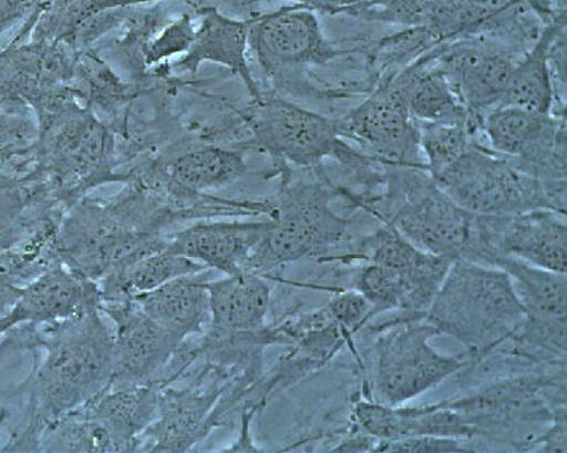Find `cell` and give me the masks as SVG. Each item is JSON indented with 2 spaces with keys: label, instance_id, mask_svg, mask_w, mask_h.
Segmentation results:
<instances>
[{
  "label": "cell",
  "instance_id": "obj_15",
  "mask_svg": "<svg viewBox=\"0 0 567 453\" xmlns=\"http://www.w3.org/2000/svg\"><path fill=\"white\" fill-rule=\"evenodd\" d=\"M341 136L378 164L425 167L417 121L385 83L339 119Z\"/></svg>",
  "mask_w": 567,
  "mask_h": 453
},
{
  "label": "cell",
  "instance_id": "obj_45",
  "mask_svg": "<svg viewBox=\"0 0 567 453\" xmlns=\"http://www.w3.org/2000/svg\"><path fill=\"white\" fill-rule=\"evenodd\" d=\"M11 420V410L2 398H0V436H2L3 431L9 430V424Z\"/></svg>",
  "mask_w": 567,
  "mask_h": 453
},
{
  "label": "cell",
  "instance_id": "obj_25",
  "mask_svg": "<svg viewBox=\"0 0 567 453\" xmlns=\"http://www.w3.org/2000/svg\"><path fill=\"white\" fill-rule=\"evenodd\" d=\"M64 213L32 173L0 168V254L28 240Z\"/></svg>",
  "mask_w": 567,
  "mask_h": 453
},
{
  "label": "cell",
  "instance_id": "obj_3",
  "mask_svg": "<svg viewBox=\"0 0 567 453\" xmlns=\"http://www.w3.org/2000/svg\"><path fill=\"white\" fill-rule=\"evenodd\" d=\"M380 193L349 198L380 223L393 225L416 247L450 260L474 261L478 214L443 192L423 167L386 165Z\"/></svg>",
  "mask_w": 567,
  "mask_h": 453
},
{
  "label": "cell",
  "instance_id": "obj_31",
  "mask_svg": "<svg viewBox=\"0 0 567 453\" xmlns=\"http://www.w3.org/2000/svg\"><path fill=\"white\" fill-rule=\"evenodd\" d=\"M456 0H361L346 14L401 28H430Z\"/></svg>",
  "mask_w": 567,
  "mask_h": 453
},
{
  "label": "cell",
  "instance_id": "obj_29",
  "mask_svg": "<svg viewBox=\"0 0 567 453\" xmlns=\"http://www.w3.org/2000/svg\"><path fill=\"white\" fill-rule=\"evenodd\" d=\"M200 262L174 254L166 247L115 269L97 281L102 302L124 301L157 289L185 275L206 271Z\"/></svg>",
  "mask_w": 567,
  "mask_h": 453
},
{
  "label": "cell",
  "instance_id": "obj_42",
  "mask_svg": "<svg viewBox=\"0 0 567 453\" xmlns=\"http://www.w3.org/2000/svg\"><path fill=\"white\" fill-rule=\"evenodd\" d=\"M258 408H244L240 413L241 426L240 434L237 442L230 449L223 450L224 452H260L261 450L255 445L251 439V422Z\"/></svg>",
  "mask_w": 567,
  "mask_h": 453
},
{
  "label": "cell",
  "instance_id": "obj_35",
  "mask_svg": "<svg viewBox=\"0 0 567 453\" xmlns=\"http://www.w3.org/2000/svg\"><path fill=\"white\" fill-rule=\"evenodd\" d=\"M37 125L27 109L0 102V163L10 164L28 156L39 140Z\"/></svg>",
  "mask_w": 567,
  "mask_h": 453
},
{
  "label": "cell",
  "instance_id": "obj_18",
  "mask_svg": "<svg viewBox=\"0 0 567 453\" xmlns=\"http://www.w3.org/2000/svg\"><path fill=\"white\" fill-rule=\"evenodd\" d=\"M381 225L369 235L353 238L339 260L374 262L390 269L404 284L406 313L424 315L441 289L453 260L426 253L394 228Z\"/></svg>",
  "mask_w": 567,
  "mask_h": 453
},
{
  "label": "cell",
  "instance_id": "obj_39",
  "mask_svg": "<svg viewBox=\"0 0 567 453\" xmlns=\"http://www.w3.org/2000/svg\"><path fill=\"white\" fill-rule=\"evenodd\" d=\"M35 349V328L22 323L11 328L0 338V370L16 369L28 353Z\"/></svg>",
  "mask_w": 567,
  "mask_h": 453
},
{
  "label": "cell",
  "instance_id": "obj_14",
  "mask_svg": "<svg viewBox=\"0 0 567 453\" xmlns=\"http://www.w3.org/2000/svg\"><path fill=\"white\" fill-rule=\"evenodd\" d=\"M504 257L566 274V214L548 209L514 216L478 214L480 265L497 267Z\"/></svg>",
  "mask_w": 567,
  "mask_h": 453
},
{
  "label": "cell",
  "instance_id": "obj_2",
  "mask_svg": "<svg viewBox=\"0 0 567 453\" xmlns=\"http://www.w3.org/2000/svg\"><path fill=\"white\" fill-rule=\"evenodd\" d=\"M190 218L158 189L132 179L107 202L81 199L63 214L58 230L61 262L101 281L115 269L166 247L167 229Z\"/></svg>",
  "mask_w": 567,
  "mask_h": 453
},
{
  "label": "cell",
  "instance_id": "obj_17",
  "mask_svg": "<svg viewBox=\"0 0 567 453\" xmlns=\"http://www.w3.org/2000/svg\"><path fill=\"white\" fill-rule=\"evenodd\" d=\"M113 323V377L109 389L161 381L182 342L144 313L133 299L101 302Z\"/></svg>",
  "mask_w": 567,
  "mask_h": 453
},
{
  "label": "cell",
  "instance_id": "obj_30",
  "mask_svg": "<svg viewBox=\"0 0 567 453\" xmlns=\"http://www.w3.org/2000/svg\"><path fill=\"white\" fill-rule=\"evenodd\" d=\"M39 452L109 453L117 449L105 428L78 409L47 426Z\"/></svg>",
  "mask_w": 567,
  "mask_h": 453
},
{
  "label": "cell",
  "instance_id": "obj_23",
  "mask_svg": "<svg viewBox=\"0 0 567 453\" xmlns=\"http://www.w3.org/2000/svg\"><path fill=\"white\" fill-rule=\"evenodd\" d=\"M199 22L185 56L175 63L181 73H195L204 63L225 66L239 76L254 100L261 94L248 65V21L234 20L216 8L198 10Z\"/></svg>",
  "mask_w": 567,
  "mask_h": 453
},
{
  "label": "cell",
  "instance_id": "obj_28",
  "mask_svg": "<svg viewBox=\"0 0 567 453\" xmlns=\"http://www.w3.org/2000/svg\"><path fill=\"white\" fill-rule=\"evenodd\" d=\"M210 320L207 327L223 332H254L267 326L271 289L261 275L240 271L206 281Z\"/></svg>",
  "mask_w": 567,
  "mask_h": 453
},
{
  "label": "cell",
  "instance_id": "obj_5",
  "mask_svg": "<svg viewBox=\"0 0 567 453\" xmlns=\"http://www.w3.org/2000/svg\"><path fill=\"white\" fill-rule=\"evenodd\" d=\"M29 171L64 210L91 189L126 182L117 171V144L110 128L72 100L49 112L29 155Z\"/></svg>",
  "mask_w": 567,
  "mask_h": 453
},
{
  "label": "cell",
  "instance_id": "obj_13",
  "mask_svg": "<svg viewBox=\"0 0 567 453\" xmlns=\"http://www.w3.org/2000/svg\"><path fill=\"white\" fill-rule=\"evenodd\" d=\"M248 45L270 76L327 65L346 54L327 39L316 11L301 4L249 20Z\"/></svg>",
  "mask_w": 567,
  "mask_h": 453
},
{
  "label": "cell",
  "instance_id": "obj_40",
  "mask_svg": "<svg viewBox=\"0 0 567 453\" xmlns=\"http://www.w3.org/2000/svg\"><path fill=\"white\" fill-rule=\"evenodd\" d=\"M566 406L558 408L554 413V420L547 430L535 440L536 452H567V422Z\"/></svg>",
  "mask_w": 567,
  "mask_h": 453
},
{
  "label": "cell",
  "instance_id": "obj_10",
  "mask_svg": "<svg viewBox=\"0 0 567 453\" xmlns=\"http://www.w3.org/2000/svg\"><path fill=\"white\" fill-rule=\"evenodd\" d=\"M483 138L566 207V116L497 106L484 116Z\"/></svg>",
  "mask_w": 567,
  "mask_h": 453
},
{
  "label": "cell",
  "instance_id": "obj_47",
  "mask_svg": "<svg viewBox=\"0 0 567 453\" xmlns=\"http://www.w3.org/2000/svg\"><path fill=\"white\" fill-rule=\"evenodd\" d=\"M546 2L559 6V8H565L566 6V0H546Z\"/></svg>",
  "mask_w": 567,
  "mask_h": 453
},
{
  "label": "cell",
  "instance_id": "obj_8",
  "mask_svg": "<svg viewBox=\"0 0 567 453\" xmlns=\"http://www.w3.org/2000/svg\"><path fill=\"white\" fill-rule=\"evenodd\" d=\"M255 144L279 165L280 173L292 167L322 169L333 158L364 175L374 161L341 136L339 120L328 119L312 110L278 96L261 95L243 113Z\"/></svg>",
  "mask_w": 567,
  "mask_h": 453
},
{
  "label": "cell",
  "instance_id": "obj_11",
  "mask_svg": "<svg viewBox=\"0 0 567 453\" xmlns=\"http://www.w3.org/2000/svg\"><path fill=\"white\" fill-rule=\"evenodd\" d=\"M497 268L509 275L526 311L519 332L509 341L512 353L536 366L566 363V274L527 265L514 257H504Z\"/></svg>",
  "mask_w": 567,
  "mask_h": 453
},
{
  "label": "cell",
  "instance_id": "obj_4",
  "mask_svg": "<svg viewBox=\"0 0 567 453\" xmlns=\"http://www.w3.org/2000/svg\"><path fill=\"white\" fill-rule=\"evenodd\" d=\"M524 311L509 275L502 268L454 260L425 320L439 336L465 347L477 366L504 347L523 326Z\"/></svg>",
  "mask_w": 567,
  "mask_h": 453
},
{
  "label": "cell",
  "instance_id": "obj_9",
  "mask_svg": "<svg viewBox=\"0 0 567 453\" xmlns=\"http://www.w3.org/2000/svg\"><path fill=\"white\" fill-rule=\"evenodd\" d=\"M434 181L456 204L483 216H514L539 209L566 214L547 188L508 157L477 141Z\"/></svg>",
  "mask_w": 567,
  "mask_h": 453
},
{
  "label": "cell",
  "instance_id": "obj_46",
  "mask_svg": "<svg viewBox=\"0 0 567 453\" xmlns=\"http://www.w3.org/2000/svg\"><path fill=\"white\" fill-rule=\"evenodd\" d=\"M10 330L8 320H6V317L0 318V338Z\"/></svg>",
  "mask_w": 567,
  "mask_h": 453
},
{
  "label": "cell",
  "instance_id": "obj_21",
  "mask_svg": "<svg viewBox=\"0 0 567 453\" xmlns=\"http://www.w3.org/2000/svg\"><path fill=\"white\" fill-rule=\"evenodd\" d=\"M432 51V49H431ZM431 51L404 70L380 79L405 103L413 120L426 124L465 125L483 137V120L471 113Z\"/></svg>",
  "mask_w": 567,
  "mask_h": 453
},
{
  "label": "cell",
  "instance_id": "obj_19",
  "mask_svg": "<svg viewBox=\"0 0 567 453\" xmlns=\"http://www.w3.org/2000/svg\"><path fill=\"white\" fill-rule=\"evenodd\" d=\"M351 422L378 443L437 436L466 440L475 445L474 428L462 414L451 409L446 401L405 408L383 405L370 398H358L353 401Z\"/></svg>",
  "mask_w": 567,
  "mask_h": 453
},
{
  "label": "cell",
  "instance_id": "obj_20",
  "mask_svg": "<svg viewBox=\"0 0 567 453\" xmlns=\"http://www.w3.org/2000/svg\"><path fill=\"white\" fill-rule=\"evenodd\" d=\"M101 302L96 281L60 262L22 287L20 298L6 320L10 329L21 323L40 327L70 320L84 311L100 308Z\"/></svg>",
  "mask_w": 567,
  "mask_h": 453
},
{
  "label": "cell",
  "instance_id": "obj_12",
  "mask_svg": "<svg viewBox=\"0 0 567 453\" xmlns=\"http://www.w3.org/2000/svg\"><path fill=\"white\" fill-rule=\"evenodd\" d=\"M237 371L204 363L187 388L162 385L157 419L142 437L140 452H190L216 430V409Z\"/></svg>",
  "mask_w": 567,
  "mask_h": 453
},
{
  "label": "cell",
  "instance_id": "obj_37",
  "mask_svg": "<svg viewBox=\"0 0 567 453\" xmlns=\"http://www.w3.org/2000/svg\"><path fill=\"white\" fill-rule=\"evenodd\" d=\"M195 29L197 23L187 12L164 24L157 33L152 34V39L144 42L142 52L145 65L157 66L169 59L185 56L193 44Z\"/></svg>",
  "mask_w": 567,
  "mask_h": 453
},
{
  "label": "cell",
  "instance_id": "obj_38",
  "mask_svg": "<svg viewBox=\"0 0 567 453\" xmlns=\"http://www.w3.org/2000/svg\"><path fill=\"white\" fill-rule=\"evenodd\" d=\"M374 452H402V453H454L478 452L475 445L466 440L416 436L398 440V442L378 443Z\"/></svg>",
  "mask_w": 567,
  "mask_h": 453
},
{
  "label": "cell",
  "instance_id": "obj_27",
  "mask_svg": "<svg viewBox=\"0 0 567 453\" xmlns=\"http://www.w3.org/2000/svg\"><path fill=\"white\" fill-rule=\"evenodd\" d=\"M161 383L107 389L82 410L112 436L117 452H140L142 437L158 414Z\"/></svg>",
  "mask_w": 567,
  "mask_h": 453
},
{
  "label": "cell",
  "instance_id": "obj_34",
  "mask_svg": "<svg viewBox=\"0 0 567 453\" xmlns=\"http://www.w3.org/2000/svg\"><path fill=\"white\" fill-rule=\"evenodd\" d=\"M353 290L362 294L373 305L377 317L389 311L406 313V291L404 284L388 268L364 262L353 278Z\"/></svg>",
  "mask_w": 567,
  "mask_h": 453
},
{
  "label": "cell",
  "instance_id": "obj_6",
  "mask_svg": "<svg viewBox=\"0 0 567 453\" xmlns=\"http://www.w3.org/2000/svg\"><path fill=\"white\" fill-rule=\"evenodd\" d=\"M268 225L249 257L246 271L264 275L302 260H338L353 240L350 222L332 207L340 195L327 175L321 182H292L285 173Z\"/></svg>",
  "mask_w": 567,
  "mask_h": 453
},
{
  "label": "cell",
  "instance_id": "obj_44",
  "mask_svg": "<svg viewBox=\"0 0 567 453\" xmlns=\"http://www.w3.org/2000/svg\"><path fill=\"white\" fill-rule=\"evenodd\" d=\"M22 287L12 284L11 280L0 275V318L9 316L20 298Z\"/></svg>",
  "mask_w": 567,
  "mask_h": 453
},
{
  "label": "cell",
  "instance_id": "obj_26",
  "mask_svg": "<svg viewBox=\"0 0 567 453\" xmlns=\"http://www.w3.org/2000/svg\"><path fill=\"white\" fill-rule=\"evenodd\" d=\"M213 269L185 275L132 298L146 316L179 342L204 332L210 320L206 281Z\"/></svg>",
  "mask_w": 567,
  "mask_h": 453
},
{
  "label": "cell",
  "instance_id": "obj_7",
  "mask_svg": "<svg viewBox=\"0 0 567 453\" xmlns=\"http://www.w3.org/2000/svg\"><path fill=\"white\" fill-rule=\"evenodd\" d=\"M395 315L371 321L361 333L373 339L364 398L389 406L405 405L468 366V360L443 354L430 344L439 332L424 315Z\"/></svg>",
  "mask_w": 567,
  "mask_h": 453
},
{
  "label": "cell",
  "instance_id": "obj_1",
  "mask_svg": "<svg viewBox=\"0 0 567 453\" xmlns=\"http://www.w3.org/2000/svg\"><path fill=\"white\" fill-rule=\"evenodd\" d=\"M32 354L23 382L0 391L17 419L0 452H39L48 425L94 401L112 382L113 333L100 308L35 327Z\"/></svg>",
  "mask_w": 567,
  "mask_h": 453
},
{
  "label": "cell",
  "instance_id": "obj_43",
  "mask_svg": "<svg viewBox=\"0 0 567 453\" xmlns=\"http://www.w3.org/2000/svg\"><path fill=\"white\" fill-rule=\"evenodd\" d=\"M290 2L305 6V8L313 11L331 12V14L344 12L346 14L347 11L361 2V0H290Z\"/></svg>",
  "mask_w": 567,
  "mask_h": 453
},
{
  "label": "cell",
  "instance_id": "obj_33",
  "mask_svg": "<svg viewBox=\"0 0 567 453\" xmlns=\"http://www.w3.org/2000/svg\"><path fill=\"white\" fill-rule=\"evenodd\" d=\"M441 44L426 28H402L385 37L371 52V66L380 79L394 75Z\"/></svg>",
  "mask_w": 567,
  "mask_h": 453
},
{
  "label": "cell",
  "instance_id": "obj_24",
  "mask_svg": "<svg viewBox=\"0 0 567 453\" xmlns=\"http://www.w3.org/2000/svg\"><path fill=\"white\" fill-rule=\"evenodd\" d=\"M565 32L566 11L545 22L538 39L517 60L498 106H516L566 116V95L558 90L551 69L553 44Z\"/></svg>",
  "mask_w": 567,
  "mask_h": 453
},
{
  "label": "cell",
  "instance_id": "obj_41",
  "mask_svg": "<svg viewBox=\"0 0 567 453\" xmlns=\"http://www.w3.org/2000/svg\"><path fill=\"white\" fill-rule=\"evenodd\" d=\"M40 0H0V33L21 21Z\"/></svg>",
  "mask_w": 567,
  "mask_h": 453
},
{
  "label": "cell",
  "instance_id": "obj_16",
  "mask_svg": "<svg viewBox=\"0 0 567 453\" xmlns=\"http://www.w3.org/2000/svg\"><path fill=\"white\" fill-rule=\"evenodd\" d=\"M432 59L474 116H484L503 100L517 60L514 48L491 37L472 35L441 42Z\"/></svg>",
  "mask_w": 567,
  "mask_h": 453
},
{
  "label": "cell",
  "instance_id": "obj_36",
  "mask_svg": "<svg viewBox=\"0 0 567 453\" xmlns=\"http://www.w3.org/2000/svg\"><path fill=\"white\" fill-rule=\"evenodd\" d=\"M151 2H162V0H61L59 8L53 10L47 22L48 39H66L79 24L97 12L122 10Z\"/></svg>",
  "mask_w": 567,
  "mask_h": 453
},
{
  "label": "cell",
  "instance_id": "obj_32",
  "mask_svg": "<svg viewBox=\"0 0 567 453\" xmlns=\"http://www.w3.org/2000/svg\"><path fill=\"white\" fill-rule=\"evenodd\" d=\"M420 146L425 167L431 176L450 167L477 141H484L478 133L465 125L426 124L417 122ZM485 143V141H484Z\"/></svg>",
  "mask_w": 567,
  "mask_h": 453
},
{
  "label": "cell",
  "instance_id": "obj_22",
  "mask_svg": "<svg viewBox=\"0 0 567 453\" xmlns=\"http://www.w3.org/2000/svg\"><path fill=\"white\" fill-rule=\"evenodd\" d=\"M268 225L265 222L198 223L166 237L174 254L225 275L246 271L249 257Z\"/></svg>",
  "mask_w": 567,
  "mask_h": 453
}]
</instances>
